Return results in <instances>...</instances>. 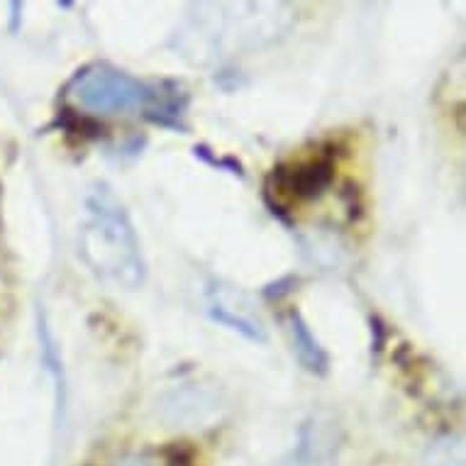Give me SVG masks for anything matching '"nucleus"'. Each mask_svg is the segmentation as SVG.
<instances>
[{
  "label": "nucleus",
  "mask_w": 466,
  "mask_h": 466,
  "mask_svg": "<svg viewBox=\"0 0 466 466\" xmlns=\"http://www.w3.org/2000/svg\"><path fill=\"white\" fill-rule=\"evenodd\" d=\"M78 257L115 289L135 290L147 279L142 242L123 200L107 184H96L84 198V218L78 225Z\"/></svg>",
  "instance_id": "f257e3e1"
},
{
  "label": "nucleus",
  "mask_w": 466,
  "mask_h": 466,
  "mask_svg": "<svg viewBox=\"0 0 466 466\" xmlns=\"http://www.w3.org/2000/svg\"><path fill=\"white\" fill-rule=\"evenodd\" d=\"M200 15H191L188 27L184 35L186 45L193 46L196 59H215L218 52H235L242 46H257L261 42H271L279 37V32L286 27V15H279L286 5L281 3H249V13L235 15V13H222V5L210 3V10L203 13L196 5ZM235 10V3H232Z\"/></svg>",
  "instance_id": "f03ea898"
},
{
  "label": "nucleus",
  "mask_w": 466,
  "mask_h": 466,
  "mask_svg": "<svg viewBox=\"0 0 466 466\" xmlns=\"http://www.w3.org/2000/svg\"><path fill=\"white\" fill-rule=\"evenodd\" d=\"M69 98L81 110L93 115H115L142 110L147 113L157 96V81L132 76L107 62L88 64L78 69L66 86Z\"/></svg>",
  "instance_id": "7ed1b4c3"
},
{
  "label": "nucleus",
  "mask_w": 466,
  "mask_h": 466,
  "mask_svg": "<svg viewBox=\"0 0 466 466\" xmlns=\"http://www.w3.org/2000/svg\"><path fill=\"white\" fill-rule=\"evenodd\" d=\"M332 181H335V159L329 152H318L306 159L276 167L268 177L271 184L268 191L296 203H308L320 198Z\"/></svg>",
  "instance_id": "20e7f679"
},
{
  "label": "nucleus",
  "mask_w": 466,
  "mask_h": 466,
  "mask_svg": "<svg viewBox=\"0 0 466 466\" xmlns=\"http://www.w3.org/2000/svg\"><path fill=\"white\" fill-rule=\"evenodd\" d=\"M342 432L328 415H310L299 430L296 444L279 466H337Z\"/></svg>",
  "instance_id": "39448f33"
},
{
  "label": "nucleus",
  "mask_w": 466,
  "mask_h": 466,
  "mask_svg": "<svg viewBox=\"0 0 466 466\" xmlns=\"http://www.w3.org/2000/svg\"><path fill=\"white\" fill-rule=\"evenodd\" d=\"M283 325H286V332H289L290 347H293V354L296 360L300 361V367L310 371L313 376H325L329 371V354L328 350L322 347L320 339L315 337V332L310 329L308 320L303 318L299 308H290L283 315Z\"/></svg>",
  "instance_id": "423d86ee"
},
{
  "label": "nucleus",
  "mask_w": 466,
  "mask_h": 466,
  "mask_svg": "<svg viewBox=\"0 0 466 466\" xmlns=\"http://www.w3.org/2000/svg\"><path fill=\"white\" fill-rule=\"evenodd\" d=\"M206 313L210 320L222 325V328L232 329V332H238L239 337H245L249 342H267V329H264V325H261L257 318H252V315L247 313L245 308L232 306L229 290L210 286V289L206 290Z\"/></svg>",
  "instance_id": "0eeeda50"
},
{
  "label": "nucleus",
  "mask_w": 466,
  "mask_h": 466,
  "mask_svg": "<svg viewBox=\"0 0 466 466\" xmlns=\"http://www.w3.org/2000/svg\"><path fill=\"white\" fill-rule=\"evenodd\" d=\"M186 110H188V93L184 91V86L177 84V81H159L157 96H154L145 117L152 120L154 125H161V127L186 130Z\"/></svg>",
  "instance_id": "6e6552de"
},
{
  "label": "nucleus",
  "mask_w": 466,
  "mask_h": 466,
  "mask_svg": "<svg viewBox=\"0 0 466 466\" xmlns=\"http://www.w3.org/2000/svg\"><path fill=\"white\" fill-rule=\"evenodd\" d=\"M39 339H42V354H45L46 371L54 376V383H56V408L64 410V405H66V386H64L62 354L56 350V342H54L46 322H39Z\"/></svg>",
  "instance_id": "1a4fd4ad"
},
{
  "label": "nucleus",
  "mask_w": 466,
  "mask_h": 466,
  "mask_svg": "<svg viewBox=\"0 0 466 466\" xmlns=\"http://www.w3.org/2000/svg\"><path fill=\"white\" fill-rule=\"evenodd\" d=\"M196 157H200L203 161H208V164H213V167H220L225 168V171H229V174H238V177H242V167H239V161L235 159H218V157H213V152H208L206 147H196Z\"/></svg>",
  "instance_id": "9d476101"
},
{
  "label": "nucleus",
  "mask_w": 466,
  "mask_h": 466,
  "mask_svg": "<svg viewBox=\"0 0 466 466\" xmlns=\"http://www.w3.org/2000/svg\"><path fill=\"white\" fill-rule=\"evenodd\" d=\"M296 279H283V281H279V283H271V286H267V289H264V296H267V299H271V296H274L276 293V300L281 299V296H289L290 290L296 289Z\"/></svg>",
  "instance_id": "9b49d317"
}]
</instances>
